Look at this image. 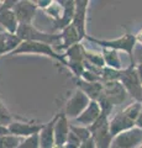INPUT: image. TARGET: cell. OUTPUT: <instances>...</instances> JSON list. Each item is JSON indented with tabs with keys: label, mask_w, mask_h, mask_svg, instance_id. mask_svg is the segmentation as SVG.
I'll return each mask as SVG.
<instances>
[{
	"label": "cell",
	"mask_w": 142,
	"mask_h": 148,
	"mask_svg": "<svg viewBox=\"0 0 142 148\" xmlns=\"http://www.w3.org/2000/svg\"><path fill=\"white\" fill-rule=\"evenodd\" d=\"M86 41H89L93 45H97L102 48H109V49H114V51H120V52H125L129 56L131 63L134 62V51L136 47V38H135V34L131 32H126L125 35H122L120 37H117L115 40H102V38H95L93 36H86Z\"/></svg>",
	"instance_id": "obj_1"
},
{
	"label": "cell",
	"mask_w": 142,
	"mask_h": 148,
	"mask_svg": "<svg viewBox=\"0 0 142 148\" xmlns=\"http://www.w3.org/2000/svg\"><path fill=\"white\" fill-rule=\"evenodd\" d=\"M20 54H38V56H45L51 59L59 62L63 66H67V61L63 57L62 53L57 52L53 46L46 45L42 42H29V41H24L21 45L15 49L11 56H20Z\"/></svg>",
	"instance_id": "obj_2"
},
{
	"label": "cell",
	"mask_w": 142,
	"mask_h": 148,
	"mask_svg": "<svg viewBox=\"0 0 142 148\" xmlns=\"http://www.w3.org/2000/svg\"><path fill=\"white\" fill-rule=\"evenodd\" d=\"M16 35L22 42L24 41H29V42H42V43L51 45V46L56 45L54 47L61 45V35L59 34L56 35V34L40 31L34 25H20Z\"/></svg>",
	"instance_id": "obj_3"
},
{
	"label": "cell",
	"mask_w": 142,
	"mask_h": 148,
	"mask_svg": "<svg viewBox=\"0 0 142 148\" xmlns=\"http://www.w3.org/2000/svg\"><path fill=\"white\" fill-rule=\"evenodd\" d=\"M119 82L125 88L126 92L129 94L135 101L142 103V82L136 71V64L130 63L127 68H123L121 71Z\"/></svg>",
	"instance_id": "obj_4"
},
{
	"label": "cell",
	"mask_w": 142,
	"mask_h": 148,
	"mask_svg": "<svg viewBox=\"0 0 142 148\" xmlns=\"http://www.w3.org/2000/svg\"><path fill=\"white\" fill-rule=\"evenodd\" d=\"M109 117L102 114L97 121L88 127L91 138L94 140L95 148H111L114 137L109 130Z\"/></svg>",
	"instance_id": "obj_5"
},
{
	"label": "cell",
	"mask_w": 142,
	"mask_h": 148,
	"mask_svg": "<svg viewBox=\"0 0 142 148\" xmlns=\"http://www.w3.org/2000/svg\"><path fill=\"white\" fill-rule=\"evenodd\" d=\"M90 99L82 90L75 89L72 96L67 100L64 106V114L68 120H75L83 111L88 108Z\"/></svg>",
	"instance_id": "obj_6"
},
{
	"label": "cell",
	"mask_w": 142,
	"mask_h": 148,
	"mask_svg": "<svg viewBox=\"0 0 142 148\" xmlns=\"http://www.w3.org/2000/svg\"><path fill=\"white\" fill-rule=\"evenodd\" d=\"M16 1L17 0H5V1H1V6H0V25L6 32L14 35H16L20 26L17 17L14 12V6Z\"/></svg>",
	"instance_id": "obj_7"
},
{
	"label": "cell",
	"mask_w": 142,
	"mask_h": 148,
	"mask_svg": "<svg viewBox=\"0 0 142 148\" xmlns=\"http://www.w3.org/2000/svg\"><path fill=\"white\" fill-rule=\"evenodd\" d=\"M142 145V130L134 127L114 137L111 148H137Z\"/></svg>",
	"instance_id": "obj_8"
},
{
	"label": "cell",
	"mask_w": 142,
	"mask_h": 148,
	"mask_svg": "<svg viewBox=\"0 0 142 148\" xmlns=\"http://www.w3.org/2000/svg\"><path fill=\"white\" fill-rule=\"evenodd\" d=\"M90 1L89 0H75L74 16L72 20V25L78 31L82 41L86 38V16H88V8Z\"/></svg>",
	"instance_id": "obj_9"
},
{
	"label": "cell",
	"mask_w": 142,
	"mask_h": 148,
	"mask_svg": "<svg viewBox=\"0 0 142 148\" xmlns=\"http://www.w3.org/2000/svg\"><path fill=\"white\" fill-rule=\"evenodd\" d=\"M37 9L38 8L35 1L17 0L15 6H14V12H15L20 25H32V21L35 18Z\"/></svg>",
	"instance_id": "obj_10"
},
{
	"label": "cell",
	"mask_w": 142,
	"mask_h": 148,
	"mask_svg": "<svg viewBox=\"0 0 142 148\" xmlns=\"http://www.w3.org/2000/svg\"><path fill=\"white\" fill-rule=\"evenodd\" d=\"M103 86H104L103 94L113 104V106H119L123 104V101L126 100L127 92L120 82L119 80L106 82V83H103Z\"/></svg>",
	"instance_id": "obj_11"
},
{
	"label": "cell",
	"mask_w": 142,
	"mask_h": 148,
	"mask_svg": "<svg viewBox=\"0 0 142 148\" xmlns=\"http://www.w3.org/2000/svg\"><path fill=\"white\" fill-rule=\"evenodd\" d=\"M43 123H36V122H24L20 120H15L8 126L9 132L14 136H17L20 138H27L36 133H40Z\"/></svg>",
	"instance_id": "obj_12"
},
{
	"label": "cell",
	"mask_w": 142,
	"mask_h": 148,
	"mask_svg": "<svg viewBox=\"0 0 142 148\" xmlns=\"http://www.w3.org/2000/svg\"><path fill=\"white\" fill-rule=\"evenodd\" d=\"M71 133V123L67 119L64 111L58 114L56 125H54V142L57 148H63L66 146L67 138Z\"/></svg>",
	"instance_id": "obj_13"
},
{
	"label": "cell",
	"mask_w": 142,
	"mask_h": 148,
	"mask_svg": "<svg viewBox=\"0 0 142 148\" xmlns=\"http://www.w3.org/2000/svg\"><path fill=\"white\" fill-rule=\"evenodd\" d=\"M134 127H136V122L127 117L122 111L115 114L109 120V130H110V133L113 135V137L120 135V133L125 132V131H129V130L134 128Z\"/></svg>",
	"instance_id": "obj_14"
},
{
	"label": "cell",
	"mask_w": 142,
	"mask_h": 148,
	"mask_svg": "<svg viewBox=\"0 0 142 148\" xmlns=\"http://www.w3.org/2000/svg\"><path fill=\"white\" fill-rule=\"evenodd\" d=\"M73 82L77 85V89L83 91L91 101H98L102 98L104 92L103 83H89L83 80L82 78H73Z\"/></svg>",
	"instance_id": "obj_15"
},
{
	"label": "cell",
	"mask_w": 142,
	"mask_h": 148,
	"mask_svg": "<svg viewBox=\"0 0 142 148\" xmlns=\"http://www.w3.org/2000/svg\"><path fill=\"white\" fill-rule=\"evenodd\" d=\"M57 117H58V114L54 115L48 122L43 123V126L38 133L40 148H56V142H54V125H56Z\"/></svg>",
	"instance_id": "obj_16"
},
{
	"label": "cell",
	"mask_w": 142,
	"mask_h": 148,
	"mask_svg": "<svg viewBox=\"0 0 142 148\" xmlns=\"http://www.w3.org/2000/svg\"><path fill=\"white\" fill-rule=\"evenodd\" d=\"M100 115H102V110H100L98 101H90L88 108L75 119V121L79 126L89 127L100 117Z\"/></svg>",
	"instance_id": "obj_17"
},
{
	"label": "cell",
	"mask_w": 142,
	"mask_h": 148,
	"mask_svg": "<svg viewBox=\"0 0 142 148\" xmlns=\"http://www.w3.org/2000/svg\"><path fill=\"white\" fill-rule=\"evenodd\" d=\"M61 45L57 46V47H54V49L57 51H63V52H66L68 48H71L72 46H74L77 43H80L82 42V38L79 37V34H78V31L74 29V26L72 24L69 26H67L64 30L61 31Z\"/></svg>",
	"instance_id": "obj_18"
},
{
	"label": "cell",
	"mask_w": 142,
	"mask_h": 148,
	"mask_svg": "<svg viewBox=\"0 0 142 148\" xmlns=\"http://www.w3.org/2000/svg\"><path fill=\"white\" fill-rule=\"evenodd\" d=\"M22 41L17 37V35L3 32L0 34V57L5 54H12L15 49L21 45Z\"/></svg>",
	"instance_id": "obj_19"
},
{
	"label": "cell",
	"mask_w": 142,
	"mask_h": 148,
	"mask_svg": "<svg viewBox=\"0 0 142 148\" xmlns=\"http://www.w3.org/2000/svg\"><path fill=\"white\" fill-rule=\"evenodd\" d=\"M85 48L84 46L80 43H77L68 48L66 52H63V57L66 58L67 63H84L85 61ZM67 67V66H66Z\"/></svg>",
	"instance_id": "obj_20"
},
{
	"label": "cell",
	"mask_w": 142,
	"mask_h": 148,
	"mask_svg": "<svg viewBox=\"0 0 142 148\" xmlns=\"http://www.w3.org/2000/svg\"><path fill=\"white\" fill-rule=\"evenodd\" d=\"M104 62H105V67L115 69V71H121L122 69V63H121V58L117 51L114 49H109V48H103L102 51Z\"/></svg>",
	"instance_id": "obj_21"
},
{
	"label": "cell",
	"mask_w": 142,
	"mask_h": 148,
	"mask_svg": "<svg viewBox=\"0 0 142 148\" xmlns=\"http://www.w3.org/2000/svg\"><path fill=\"white\" fill-rule=\"evenodd\" d=\"M141 110H142V103L140 101H134L132 104L127 105L125 109L121 110L123 114L126 115L129 119H131L132 121H137V119H139L140 114H141Z\"/></svg>",
	"instance_id": "obj_22"
},
{
	"label": "cell",
	"mask_w": 142,
	"mask_h": 148,
	"mask_svg": "<svg viewBox=\"0 0 142 148\" xmlns=\"http://www.w3.org/2000/svg\"><path fill=\"white\" fill-rule=\"evenodd\" d=\"M45 12L51 18H53V22L61 20L63 16V6H62L61 1H52V4L46 9Z\"/></svg>",
	"instance_id": "obj_23"
},
{
	"label": "cell",
	"mask_w": 142,
	"mask_h": 148,
	"mask_svg": "<svg viewBox=\"0 0 142 148\" xmlns=\"http://www.w3.org/2000/svg\"><path fill=\"white\" fill-rule=\"evenodd\" d=\"M24 138H20L14 135H6L0 137V148H19Z\"/></svg>",
	"instance_id": "obj_24"
},
{
	"label": "cell",
	"mask_w": 142,
	"mask_h": 148,
	"mask_svg": "<svg viewBox=\"0 0 142 148\" xmlns=\"http://www.w3.org/2000/svg\"><path fill=\"white\" fill-rule=\"evenodd\" d=\"M12 121H15L14 115L9 111V109L6 108V105L3 103L1 99H0V125L8 127Z\"/></svg>",
	"instance_id": "obj_25"
},
{
	"label": "cell",
	"mask_w": 142,
	"mask_h": 148,
	"mask_svg": "<svg viewBox=\"0 0 142 148\" xmlns=\"http://www.w3.org/2000/svg\"><path fill=\"white\" fill-rule=\"evenodd\" d=\"M85 62L93 64V66L98 67V68H104L105 67V62H104V58H103L102 53L85 51Z\"/></svg>",
	"instance_id": "obj_26"
},
{
	"label": "cell",
	"mask_w": 142,
	"mask_h": 148,
	"mask_svg": "<svg viewBox=\"0 0 142 148\" xmlns=\"http://www.w3.org/2000/svg\"><path fill=\"white\" fill-rule=\"evenodd\" d=\"M71 131L74 133L82 142H85L91 138V133L88 127L79 126V125H71Z\"/></svg>",
	"instance_id": "obj_27"
},
{
	"label": "cell",
	"mask_w": 142,
	"mask_h": 148,
	"mask_svg": "<svg viewBox=\"0 0 142 148\" xmlns=\"http://www.w3.org/2000/svg\"><path fill=\"white\" fill-rule=\"evenodd\" d=\"M19 148H40V138H38V133L32 135L27 138H24L22 142L20 143Z\"/></svg>",
	"instance_id": "obj_28"
},
{
	"label": "cell",
	"mask_w": 142,
	"mask_h": 148,
	"mask_svg": "<svg viewBox=\"0 0 142 148\" xmlns=\"http://www.w3.org/2000/svg\"><path fill=\"white\" fill-rule=\"evenodd\" d=\"M98 104L100 106V110H102V114L110 119V115H111L113 110H114V106H113V104L110 103L106 98H105L104 94L102 95V98L98 100Z\"/></svg>",
	"instance_id": "obj_29"
},
{
	"label": "cell",
	"mask_w": 142,
	"mask_h": 148,
	"mask_svg": "<svg viewBox=\"0 0 142 148\" xmlns=\"http://www.w3.org/2000/svg\"><path fill=\"white\" fill-rule=\"evenodd\" d=\"M82 143H83V142H82L79 138H78V137L74 135V133L71 131L69 136H68V138H67L66 146L63 147V148H79Z\"/></svg>",
	"instance_id": "obj_30"
},
{
	"label": "cell",
	"mask_w": 142,
	"mask_h": 148,
	"mask_svg": "<svg viewBox=\"0 0 142 148\" xmlns=\"http://www.w3.org/2000/svg\"><path fill=\"white\" fill-rule=\"evenodd\" d=\"M53 0H36V5H37L38 9H42V10H46L49 5L52 4Z\"/></svg>",
	"instance_id": "obj_31"
},
{
	"label": "cell",
	"mask_w": 142,
	"mask_h": 148,
	"mask_svg": "<svg viewBox=\"0 0 142 148\" xmlns=\"http://www.w3.org/2000/svg\"><path fill=\"white\" fill-rule=\"evenodd\" d=\"M79 148H95L94 140H93V138H90V140L83 142V143L80 145V147H79Z\"/></svg>",
	"instance_id": "obj_32"
},
{
	"label": "cell",
	"mask_w": 142,
	"mask_h": 148,
	"mask_svg": "<svg viewBox=\"0 0 142 148\" xmlns=\"http://www.w3.org/2000/svg\"><path fill=\"white\" fill-rule=\"evenodd\" d=\"M135 38H136V43H140L142 46V29H140L135 34Z\"/></svg>",
	"instance_id": "obj_33"
},
{
	"label": "cell",
	"mask_w": 142,
	"mask_h": 148,
	"mask_svg": "<svg viewBox=\"0 0 142 148\" xmlns=\"http://www.w3.org/2000/svg\"><path fill=\"white\" fill-rule=\"evenodd\" d=\"M6 135H10V132H9V128L6 126H1V125H0V137L6 136Z\"/></svg>",
	"instance_id": "obj_34"
},
{
	"label": "cell",
	"mask_w": 142,
	"mask_h": 148,
	"mask_svg": "<svg viewBox=\"0 0 142 148\" xmlns=\"http://www.w3.org/2000/svg\"><path fill=\"white\" fill-rule=\"evenodd\" d=\"M136 71H137V74H139L140 79H141V82H142V63L136 64Z\"/></svg>",
	"instance_id": "obj_35"
},
{
	"label": "cell",
	"mask_w": 142,
	"mask_h": 148,
	"mask_svg": "<svg viewBox=\"0 0 142 148\" xmlns=\"http://www.w3.org/2000/svg\"><path fill=\"white\" fill-rule=\"evenodd\" d=\"M136 127L142 130V110H141V114H140L139 119H137V121H136Z\"/></svg>",
	"instance_id": "obj_36"
},
{
	"label": "cell",
	"mask_w": 142,
	"mask_h": 148,
	"mask_svg": "<svg viewBox=\"0 0 142 148\" xmlns=\"http://www.w3.org/2000/svg\"><path fill=\"white\" fill-rule=\"evenodd\" d=\"M3 32H6V31L4 30V27H3L1 25H0V34H3Z\"/></svg>",
	"instance_id": "obj_37"
},
{
	"label": "cell",
	"mask_w": 142,
	"mask_h": 148,
	"mask_svg": "<svg viewBox=\"0 0 142 148\" xmlns=\"http://www.w3.org/2000/svg\"><path fill=\"white\" fill-rule=\"evenodd\" d=\"M137 148H142V145H141V146H140V147H137Z\"/></svg>",
	"instance_id": "obj_38"
},
{
	"label": "cell",
	"mask_w": 142,
	"mask_h": 148,
	"mask_svg": "<svg viewBox=\"0 0 142 148\" xmlns=\"http://www.w3.org/2000/svg\"><path fill=\"white\" fill-rule=\"evenodd\" d=\"M0 6H1V1H0Z\"/></svg>",
	"instance_id": "obj_39"
}]
</instances>
